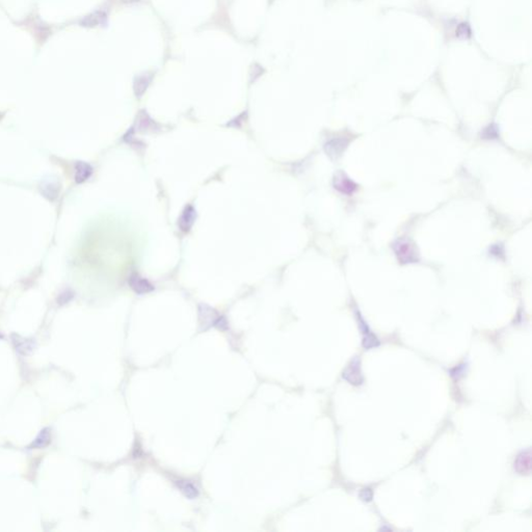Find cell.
<instances>
[{
    "label": "cell",
    "mask_w": 532,
    "mask_h": 532,
    "mask_svg": "<svg viewBox=\"0 0 532 532\" xmlns=\"http://www.w3.org/2000/svg\"><path fill=\"white\" fill-rule=\"evenodd\" d=\"M0 338H2V337H1V335H0Z\"/></svg>",
    "instance_id": "ac0fdd59"
},
{
    "label": "cell",
    "mask_w": 532,
    "mask_h": 532,
    "mask_svg": "<svg viewBox=\"0 0 532 532\" xmlns=\"http://www.w3.org/2000/svg\"><path fill=\"white\" fill-rule=\"evenodd\" d=\"M456 36L460 39H469L471 37V29L469 24H467V23L459 24L456 29Z\"/></svg>",
    "instance_id": "9a60e30c"
},
{
    "label": "cell",
    "mask_w": 532,
    "mask_h": 532,
    "mask_svg": "<svg viewBox=\"0 0 532 532\" xmlns=\"http://www.w3.org/2000/svg\"><path fill=\"white\" fill-rule=\"evenodd\" d=\"M125 1H127V2H137V1H139V0H125Z\"/></svg>",
    "instance_id": "e0dca14e"
},
{
    "label": "cell",
    "mask_w": 532,
    "mask_h": 532,
    "mask_svg": "<svg viewBox=\"0 0 532 532\" xmlns=\"http://www.w3.org/2000/svg\"><path fill=\"white\" fill-rule=\"evenodd\" d=\"M50 440H51L50 431L48 430V428H45V430H43L41 433H39V434L38 435V438L33 443V447H35V448L45 447L46 445H48V444L50 443Z\"/></svg>",
    "instance_id": "4fadbf2b"
},
{
    "label": "cell",
    "mask_w": 532,
    "mask_h": 532,
    "mask_svg": "<svg viewBox=\"0 0 532 532\" xmlns=\"http://www.w3.org/2000/svg\"><path fill=\"white\" fill-rule=\"evenodd\" d=\"M176 486L188 499H196L198 496L197 489L188 480H178Z\"/></svg>",
    "instance_id": "8fae6325"
},
{
    "label": "cell",
    "mask_w": 532,
    "mask_h": 532,
    "mask_svg": "<svg viewBox=\"0 0 532 532\" xmlns=\"http://www.w3.org/2000/svg\"><path fill=\"white\" fill-rule=\"evenodd\" d=\"M132 290L138 295H146L154 290V286L148 281L146 277L139 276L138 274H132L128 281Z\"/></svg>",
    "instance_id": "277c9868"
},
{
    "label": "cell",
    "mask_w": 532,
    "mask_h": 532,
    "mask_svg": "<svg viewBox=\"0 0 532 532\" xmlns=\"http://www.w3.org/2000/svg\"><path fill=\"white\" fill-rule=\"evenodd\" d=\"M196 217H197V212H196V209L194 208V206L192 205L186 206L184 210L182 211L181 216L178 219V227L180 228L181 231L188 232L194 226Z\"/></svg>",
    "instance_id": "8992f818"
},
{
    "label": "cell",
    "mask_w": 532,
    "mask_h": 532,
    "mask_svg": "<svg viewBox=\"0 0 532 532\" xmlns=\"http://www.w3.org/2000/svg\"><path fill=\"white\" fill-rule=\"evenodd\" d=\"M359 321L361 323V329H362V332H363V346L365 349H370V348H373V347H376L379 345V341L378 339L375 337V335H373L372 333L370 332L369 328L367 327V324L364 322V320L361 318V316H359Z\"/></svg>",
    "instance_id": "ba28073f"
},
{
    "label": "cell",
    "mask_w": 532,
    "mask_h": 532,
    "mask_svg": "<svg viewBox=\"0 0 532 532\" xmlns=\"http://www.w3.org/2000/svg\"><path fill=\"white\" fill-rule=\"evenodd\" d=\"M393 249L397 259L402 264L416 263L419 260L415 248L406 239L397 240L393 245Z\"/></svg>",
    "instance_id": "6da1fadb"
},
{
    "label": "cell",
    "mask_w": 532,
    "mask_h": 532,
    "mask_svg": "<svg viewBox=\"0 0 532 532\" xmlns=\"http://www.w3.org/2000/svg\"><path fill=\"white\" fill-rule=\"evenodd\" d=\"M361 498L364 501H370L372 499V492L370 489H364L361 492Z\"/></svg>",
    "instance_id": "2e32d148"
},
{
    "label": "cell",
    "mask_w": 532,
    "mask_h": 532,
    "mask_svg": "<svg viewBox=\"0 0 532 532\" xmlns=\"http://www.w3.org/2000/svg\"><path fill=\"white\" fill-rule=\"evenodd\" d=\"M151 80H152V75L149 74H141L136 78L133 84V90L138 98H140L145 94Z\"/></svg>",
    "instance_id": "9c48e42d"
},
{
    "label": "cell",
    "mask_w": 532,
    "mask_h": 532,
    "mask_svg": "<svg viewBox=\"0 0 532 532\" xmlns=\"http://www.w3.org/2000/svg\"><path fill=\"white\" fill-rule=\"evenodd\" d=\"M153 125H154L153 121L151 120L150 117L148 116V114L146 112H140L139 113L138 118V130H147V129L151 128V127H153Z\"/></svg>",
    "instance_id": "5bb4252c"
},
{
    "label": "cell",
    "mask_w": 532,
    "mask_h": 532,
    "mask_svg": "<svg viewBox=\"0 0 532 532\" xmlns=\"http://www.w3.org/2000/svg\"><path fill=\"white\" fill-rule=\"evenodd\" d=\"M93 169L89 163L79 161L75 165V180L77 183H82L91 177Z\"/></svg>",
    "instance_id": "30bf717a"
},
{
    "label": "cell",
    "mask_w": 532,
    "mask_h": 532,
    "mask_svg": "<svg viewBox=\"0 0 532 532\" xmlns=\"http://www.w3.org/2000/svg\"><path fill=\"white\" fill-rule=\"evenodd\" d=\"M342 376L345 380H347V382L351 383L352 385L360 386L363 384L364 378L361 371V361L359 359V356H355V358L353 359L352 362L349 363L347 368L344 370Z\"/></svg>",
    "instance_id": "7a4b0ae2"
},
{
    "label": "cell",
    "mask_w": 532,
    "mask_h": 532,
    "mask_svg": "<svg viewBox=\"0 0 532 532\" xmlns=\"http://www.w3.org/2000/svg\"><path fill=\"white\" fill-rule=\"evenodd\" d=\"M514 470L520 475H529L531 472L530 448L523 450L514 459Z\"/></svg>",
    "instance_id": "5b68a950"
},
{
    "label": "cell",
    "mask_w": 532,
    "mask_h": 532,
    "mask_svg": "<svg viewBox=\"0 0 532 532\" xmlns=\"http://www.w3.org/2000/svg\"><path fill=\"white\" fill-rule=\"evenodd\" d=\"M106 18V15L103 13V12H96L94 13L90 16H87V17H85V19L83 20L82 24L84 26H96L98 24H101L102 22H104Z\"/></svg>",
    "instance_id": "7c38bea8"
},
{
    "label": "cell",
    "mask_w": 532,
    "mask_h": 532,
    "mask_svg": "<svg viewBox=\"0 0 532 532\" xmlns=\"http://www.w3.org/2000/svg\"><path fill=\"white\" fill-rule=\"evenodd\" d=\"M333 184H334L335 189H337L339 193L346 196L353 195L356 188H358L355 182L352 179H349L344 173H338L334 177V183Z\"/></svg>",
    "instance_id": "3957f363"
},
{
    "label": "cell",
    "mask_w": 532,
    "mask_h": 532,
    "mask_svg": "<svg viewBox=\"0 0 532 532\" xmlns=\"http://www.w3.org/2000/svg\"><path fill=\"white\" fill-rule=\"evenodd\" d=\"M347 144L348 140L346 138H334L325 144L324 150L331 158L336 159L337 157L343 153L344 149L347 147Z\"/></svg>",
    "instance_id": "52a82bcc"
}]
</instances>
